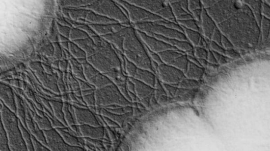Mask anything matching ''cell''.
I'll list each match as a JSON object with an SVG mask.
<instances>
[{
  "label": "cell",
  "mask_w": 270,
  "mask_h": 151,
  "mask_svg": "<svg viewBox=\"0 0 270 151\" xmlns=\"http://www.w3.org/2000/svg\"><path fill=\"white\" fill-rule=\"evenodd\" d=\"M123 49L126 58L138 68L156 73L153 67L152 60L144 43L139 38L137 30L132 26L126 28Z\"/></svg>",
  "instance_id": "6da1fadb"
},
{
  "label": "cell",
  "mask_w": 270,
  "mask_h": 151,
  "mask_svg": "<svg viewBox=\"0 0 270 151\" xmlns=\"http://www.w3.org/2000/svg\"><path fill=\"white\" fill-rule=\"evenodd\" d=\"M1 124L6 133L11 151H28L26 142L19 127V119L1 102Z\"/></svg>",
  "instance_id": "7a4b0ae2"
},
{
  "label": "cell",
  "mask_w": 270,
  "mask_h": 151,
  "mask_svg": "<svg viewBox=\"0 0 270 151\" xmlns=\"http://www.w3.org/2000/svg\"><path fill=\"white\" fill-rule=\"evenodd\" d=\"M87 59L92 66L104 75L115 71L124 73L122 62L114 47L109 43L99 47L97 53Z\"/></svg>",
  "instance_id": "3957f363"
},
{
  "label": "cell",
  "mask_w": 270,
  "mask_h": 151,
  "mask_svg": "<svg viewBox=\"0 0 270 151\" xmlns=\"http://www.w3.org/2000/svg\"><path fill=\"white\" fill-rule=\"evenodd\" d=\"M83 9L94 12L99 15L116 21L122 24L130 23L129 18L116 1H109V0H104V1L96 0Z\"/></svg>",
  "instance_id": "277c9868"
},
{
  "label": "cell",
  "mask_w": 270,
  "mask_h": 151,
  "mask_svg": "<svg viewBox=\"0 0 270 151\" xmlns=\"http://www.w3.org/2000/svg\"><path fill=\"white\" fill-rule=\"evenodd\" d=\"M96 107L105 108L112 105L126 107L130 104L120 92L117 86L112 84L106 87L95 90Z\"/></svg>",
  "instance_id": "5b68a950"
},
{
  "label": "cell",
  "mask_w": 270,
  "mask_h": 151,
  "mask_svg": "<svg viewBox=\"0 0 270 151\" xmlns=\"http://www.w3.org/2000/svg\"><path fill=\"white\" fill-rule=\"evenodd\" d=\"M134 25L136 30L146 34H155L168 39H176L182 41H189L184 32L172 29V28H169L157 23L148 22Z\"/></svg>",
  "instance_id": "8992f818"
},
{
  "label": "cell",
  "mask_w": 270,
  "mask_h": 151,
  "mask_svg": "<svg viewBox=\"0 0 270 151\" xmlns=\"http://www.w3.org/2000/svg\"><path fill=\"white\" fill-rule=\"evenodd\" d=\"M129 2L145 9L162 19L178 23L169 2L160 1H129Z\"/></svg>",
  "instance_id": "52a82bcc"
},
{
  "label": "cell",
  "mask_w": 270,
  "mask_h": 151,
  "mask_svg": "<svg viewBox=\"0 0 270 151\" xmlns=\"http://www.w3.org/2000/svg\"><path fill=\"white\" fill-rule=\"evenodd\" d=\"M118 4L122 5L126 10L129 19L134 24L148 22H157L165 20L155 15L144 8L133 4L129 1H116Z\"/></svg>",
  "instance_id": "ba28073f"
},
{
  "label": "cell",
  "mask_w": 270,
  "mask_h": 151,
  "mask_svg": "<svg viewBox=\"0 0 270 151\" xmlns=\"http://www.w3.org/2000/svg\"><path fill=\"white\" fill-rule=\"evenodd\" d=\"M28 66L33 72L42 87L52 91L55 95H60L57 86L58 77L56 74L54 73L53 75L47 74L42 67L41 62H31L28 64Z\"/></svg>",
  "instance_id": "9c48e42d"
},
{
  "label": "cell",
  "mask_w": 270,
  "mask_h": 151,
  "mask_svg": "<svg viewBox=\"0 0 270 151\" xmlns=\"http://www.w3.org/2000/svg\"><path fill=\"white\" fill-rule=\"evenodd\" d=\"M47 147L52 151H84L82 147L69 145L63 139L56 129L43 131Z\"/></svg>",
  "instance_id": "30bf717a"
},
{
  "label": "cell",
  "mask_w": 270,
  "mask_h": 151,
  "mask_svg": "<svg viewBox=\"0 0 270 151\" xmlns=\"http://www.w3.org/2000/svg\"><path fill=\"white\" fill-rule=\"evenodd\" d=\"M158 54L163 63L186 73L189 62L188 55L186 53L181 50L170 49Z\"/></svg>",
  "instance_id": "8fae6325"
},
{
  "label": "cell",
  "mask_w": 270,
  "mask_h": 151,
  "mask_svg": "<svg viewBox=\"0 0 270 151\" xmlns=\"http://www.w3.org/2000/svg\"><path fill=\"white\" fill-rule=\"evenodd\" d=\"M158 72L163 83L171 85L175 87L187 78L184 71L164 63L159 65Z\"/></svg>",
  "instance_id": "7c38bea8"
},
{
  "label": "cell",
  "mask_w": 270,
  "mask_h": 151,
  "mask_svg": "<svg viewBox=\"0 0 270 151\" xmlns=\"http://www.w3.org/2000/svg\"><path fill=\"white\" fill-rule=\"evenodd\" d=\"M137 33L144 44L152 52L160 53L168 50H179L166 42L149 35L146 33L137 30Z\"/></svg>",
  "instance_id": "4fadbf2b"
},
{
  "label": "cell",
  "mask_w": 270,
  "mask_h": 151,
  "mask_svg": "<svg viewBox=\"0 0 270 151\" xmlns=\"http://www.w3.org/2000/svg\"><path fill=\"white\" fill-rule=\"evenodd\" d=\"M76 125H88L98 127L102 125L96 115L88 108H79L74 106Z\"/></svg>",
  "instance_id": "5bb4252c"
},
{
  "label": "cell",
  "mask_w": 270,
  "mask_h": 151,
  "mask_svg": "<svg viewBox=\"0 0 270 151\" xmlns=\"http://www.w3.org/2000/svg\"><path fill=\"white\" fill-rule=\"evenodd\" d=\"M147 34L168 43V44L176 47L181 51L186 53L188 55L194 56V48L193 45L189 41H182L176 39H168L155 34Z\"/></svg>",
  "instance_id": "9a60e30c"
},
{
  "label": "cell",
  "mask_w": 270,
  "mask_h": 151,
  "mask_svg": "<svg viewBox=\"0 0 270 151\" xmlns=\"http://www.w3.org/2000/svg\"><path fill=\"white\" fill-rule=\"evenodd\" d=\"M1 102L13 112L16 113L15 93L11 86L1 83Z\"/></svg>",
  "instance_id": "2e32d148"
},
{
  "label": "cell",
  "mask_w": 270,
  "mask_h": 151,
  "mask_svg": "<svg viewBox=\"0 0 270 151\" xmlns=\"http://www.w3.org/2000/svg\"><path fill=\"white\" fill-rule=\"evenodd\" d=\"M91 29L99 37L115 33L123 29L126 27L121 23H114L105 25L88 24Z\"/></svg>",
  "instance_id": "e0dca14e"
},
{
  "label": "cell",
  "mask_w": 270,
  "mask_h": 151,
  "mask_svg": "<svg viewBox=\"0 0 270 151\" xmlns=\"http://www.w3.org/2000/svg\"><path fill=\"white\" fill-rule=\"evenodd\" d=\"M79 132L84 137L91 139L102 138L104 135V129L103 127H92L88 125L78 126Z\"/></svg>",
  "instance_id": "ac0fdd59"
},
{
  "label": "cell",
  "mask_w": 270,
  "mask_h": 151,
  "mask_svg": "<svg viewBox=\"0 0 270 151\" xmlns=\"http://www.w3.org/2000/svg\"><path fill=\"white\" fill-rule=\"evenodd\" d=\"M127 27L118 32L107 35L101 37L118 49L119 51L124 53L123 43Z\"/></svg>",
  "instance_id": "d6986e66"
},
{
  "label": "cell",
  "mask_w": 270,
  "mask_h": 151,
  "mask_svg": "<svg viewBox=\"0 0 270 151\" xmlns=\"http://www.w3.org/2000/svg\"><path fill=\"white\" fill-rule=\"evenodd\" d=\"M202 31L206 37L211 39L213 33L216 28L215 21L209 15L207 11L203 8L201 23Z\"/></svg>",
  "instance_id": "ffe728a7"
},
{
  "label": "cell",
  "mask_w": 270,
  "mask_h": 151,
  "mask_svg": "<svg viewBox=\"0 0 270 151\" xmlns=\"http://www.w3.org/2000/svg\"><path fill=\"white\" fill-rule=\"evenodd\" d=\"M135 85V90L139 97L144 99L155 94V88L134 78L129 77Z\"/></svg>",
  "instance_id": "44dd1931"
},
{
  "label": "cell",
  "mask_w": 270,
  "mask_h": 151,
  "mask_svg": "<svg viewBox=\"0 0 270 151\" xmlns=\"http://www.w3.org/2000/svg\"><path fill=\"white\" fill-rule=\"evenodd\" d=\"M85 23L94 25H105L118 23V22L116 21L99 15L98 14L89 11L86 19V23Z\"/></svg>",
  "instance_id": "7402d4cb"
},
{
  "label": "cell",
  "mask_w": 270,
  "mask_h": 151,
  "mask_svg": "<svg viewBox=\"0 0 270 151\" xmlns=\"http://www.w3.org/2000/svg\"><path fill=\"white\" fill-rule=\"evenodd\" d=\"M134 78L155 88L157 77L153 72L150 70L138 68Z\"/></svg>",
  "instance_id": "603a6c76"
},
{
  "label": "cell",
  "mask_w": 270,
  "mask_h": 151,
  "mask_svg": "<svg viewBox=\"0 0 270 151\" xmlns=\"http://www.w3.org/2000/svg\"><path fill=\"white\" fill-rule=\"evenodd\" d=\"M73 42L76 43L86 54L87 59L96 54L98 51L99 47L95 44L91 38Z\"/></svg>",
  "instance_id": "cb8c5ba5"
},
{
  "label": "cell",
  "mask_w": 270,
  "mask_h": 151,
  "mask_svg": "<svg viewBox=\"0 0 270 151\" xmlns=\"http://www.w3.org/2000/svg\"><path fill=\"white\" fill-rule=\"evenodd\" d=\"M174 15L177 21L194 19L192 14L189 13L183 9L180 1H169V2Z\"/></svg>",
  "instance_id": "d4e9b609"
},
{
  "label": "cell",
  "mask_w": 270,
  "mask_h": 151,
  "mask_svg": "<svg viewBox=\"0 0 270 151\" xmlns=\"http://www.w3.org/2000/svg\"><path fill=\"white\" fill-rule=\"evenodd\" d=\"M67 9L69 20L78 23H86V19L89 10L83 8H67Z\"/></svg>",
  "instance_id": "484cf974"
},
{
  "label": "cell",
  "mask_w": 270,
  "mask_h": 151,
  "mask_svg": "<svg viewBox=\"0 0 270 151\" xmlns=\"http://www.w3.org/2000/svg\"><path fill=\"white\" fill-rule=\"evenodd\" d=\"M204 72V68L197 65L189 61L188 69L186 73H185L187 78L199 81L201 80Z\"/></svg>",
  "instance_id": "4316f807"
},
{
  "label": "cell",
  "mask_w": 270,
  "mask_h": 151,
  "mask_svg": "<svg viewBox=\"0 0 270 151\" xmlns=\"http://www.w3.org/2000/svg\"><path fill=\"white\" fill-rule=\"evenodd\" d=\"M50 103L52 107L54 116L59 120L64 126L68 127L63 111V103L62 101L56 100H50Z\"/></svg>",
  "instance_id": "83f0119b"
},
{
  "label": "cell",
  "mask_w": 270,
  "mask_h": 151,
  "mask_svg": "<svg viewBox=\"0 0 270 151\" xmlns=\"http://www.w3.org/2000/svg\"><path fill=\"white\" fill-rule=\"evenodd\" d=\"M57 130L62 138L66 142L69 144V145L73 146L81 147L82 146L81 142L76 138L75 135L71 134L68 130V127L62 128H55Z\"/></svg>",
  "instance_id": "f1b7e54d"
},
{
  "label": "cell",
  "mask_w": 270,
  "mask_h": 151,
  "mask_svg": "<svg viewBox=\"0 0 270 151\" xmlns=\"http://www.w3.org/2000/svg\"><path fill=\"white\" fill-rule=\"evenodd\" d=\"M93 1H86V0H66V1H58V5L60 8H83L90 4Z\"/></svg>",
  "instance_id": "f546056e"
},
{
  "label": "cell",
  "mask_w": 270,
  "mask_h": 151,
  "mask_svg": "<svg viewBox=\"0 0 270 151\" xmlns=\"http://www.w3.org/2000/svg\"><path fill=\"white\" fill-rule=\"evenodd\" d=\"M69 62L72 67V73L77 80L87 82L84 76L82 65L73 57L69 59Z\"/></svg>",
  "instance_id": "4dcf8cb0"
},
{
  "label": "cell",
  "mask_w": 270,
  "mask_h": 151,
  "mask_svg": "<svg viewBox=\"0 0 270 151\" xmlns=\"http://www.w3.org/2000/svg\"><path fill=\"white\" fill-rule=\"evenodd\" d=\"M29 110L34 120L36 122L41 130L42 131L49 130L53 129L51 122L46 114L45 117H42L38 116L36 113L32 111L30 108Z\"/></svg>",
  "instance_id": "1f68e13d"
},
{
  "label": "cell",
  "mask_w": 270,
  "mask_h": 151,
  "mask_svg": "<svg viewBox=\"0 0 270 151\" xmlns=\"http://www.w3.org/2000/svg\"><path fill=\"white\" fill-rule=\"evenodd\" d=\"M16 102V114L19 120L27 129L26 122V109L23 98L15 93Z\"/></svg>",
  "instance_id": "d6a6232c"
},
{
  "label": "cell",
  "mask_w": 270,
  "mask_h": 151,
  "mask_svg": "<svg viewBox=\"0 0 270 151\" xmlns=\"http://www.w3.org/2000/svg\"><path fill=\"white\" fill-rule=\"evenodd\" d=\"M182 27L183 28L184 33L186 34L188 41L195 47L198 46L203 38L200 32L189 30L183 26Z\"/></svg>",
  "instance_id": "836d02e7"
},
{
  "label": "cell",
  "mask_w": 270,
  "mask_h": 151,
  "mask_svg": "<svg viewBox=\"0 0 270 151\" xmlns=\"http://www.w3.org/2000/svg\"><path fill=\"white\" fill-rule=\"evenodd\" d=\"M69 52L76 60L87 59L86 54L73 42H69Z\"/></svg>",
  "instance_id": "e575fe53"
},
{
  "label": "cell",
  "mask_w": 270,
  "mask_h": 151,
  "mask_svg": "<svg viewBox=\"0 0 270 151\" xmlns=\"http://www.w3.org/2000/svg\"><path fill=\"white\" fill-rule=\"evenodd\" d=\"M89 38L90 37L86 32L79 29V28L72 27L71 29L69 35L70 42L82 40Z\"/></svg>",
  "instance_id": "d590c367"
},
{
  "label": "cell",
  "mask_w": 270,
  "mask_h": 151,
  "mask_svg": "<svg viewBox=\"0 0 270 151\" xmlns=\"http://www.w3.org/2000/svg\"><path fill=\"white\" fill-rule=\"evenodd\" d=\"M199 84H199L198 81L191 80V79L187 78L182 81L178 85H177V87L182 89L192 90L198 88Z\"/></svg>",
  "instance_id": "8d00e7d4"
},
{
  "label": "cell",
  "mask_w": 270,
  "mask_h": 151,
  "mask_svg": "<svg viewBox=\"0 0 270 151\" xmlns=\"http://www.w3.org/2000/svg\"><path fill=\"white\" fill-rule=\"evenodd\" d=\"M177 22L182 26L188 28V29L200 32V27L199 26L200 24L195 19L179 21H177Z\"/></svg>",
  "instance_id": "74e56055"
},
{
  "label": "cell",
  "mask_w": 270,
  "mask_h": 151,
  "mask_svg": "<svg viewBox=\"0 0 270 151\" xmlns=\"http://www.w3.org/2000/svg\"><path fill=\"white\" fill-rule=\"evenodd\" d=\"M63 111L68 126L71 127L75 125V118L69 110V104L68 103H63Z\"/></svg>",
  "instance_id": "f35d334b"
},
{
  "label": "cell",
  "mask_w": 270,
  "mask_h": 151,
  "mask_svg": "<svg viewBox=\"0 0 270 151\" xmlns=\"http://www.w3.org/2000/svg\"><path fill=\"white\" fill-rule=\"evenodd\" d=\"M138 67L126 57L125 72L129 77L134 78L137 73Z\"/></svg>",
  "instance_id": "ab89813d"
},
{
  "label": "cell",
  "mask_w": 270,
  "mask_h": 151,
  "mask_svg": "<svg viewBox=\"0 0 270 151\" xmlns=\"http://www.w3.org/2000/svg\"><path fill=\"white\" fill-rule=\"evenodd\" d=\"M54 51V48L52 43H48V44L42 46L39 50V52L42 56L46 57L49 60L50 59H52Z\"/></svg>",
  "instance_id": "60d3db41"
},
{
  "label": "cell",
  "mask_w": 270,
  "mask_h": 151,
  "mask_svg": "<svg viewBox=\"0 0 270 151\" xmlns=\"http://www.w3.org/2000/svg\"><path fill=\"white\" fill-rule=\"evenodd\" d=\"M0 137H1V140H0V142H1V151H11L4 129L2 124L1 126V136Z\"/></svg>",
  "instance_id": "b9f144b4"
},
{
  "label": "cell",
  "mask_w": 270,
  "mask_h": 151,
  "mask_svg": "<svg viewBox=\"0 0 270 151\" xmlns=\"http://www.w3.org/2000/svg\"><path fill=\"white\" fill-rule=\"evenodd\" d=\"M194 54L198 59L208 60L209 52L203 47H195L194 49Z\"/></svg>",
  "instance_id": "7bdbcfd3"
},
{
  "label": "cell",
  "mask_w": 270,
  "mask_h": 151,
  "mask_svg": "<svg viewBox=\"0 0 270 151\" xmlns=\"http://www.w3.org/2000/svg\"><path fill=\"white\" fill-rule=\"evenodd\" d=\"M54 48V54L52 58L53 62L54 61H60L62 59V48L59 42L53 43Z\"/></svg>",
  "instance_id": "ee69618b"
},
{
  "label": "cell",
  "mask_w": 270,
  "mask_h": 151,
  "mask_svg": "<svg viewBox=\"0 0 270 151\" xmlns=\"http://www.w3.org/2000/svg\"><path fill=\"white\" fill-rule=\"evenodd\" d=\"M155 23H157L164 25L169 28H172V29L178 30L184 33L183 28L178 23H175L173 22H170L166 20H162Z\"/></svg>",
  "instance_id": "f6af8a7d"
},
{
  "label": "cell",
  "mask_w": 270,
  "mask_h": 151,
  "mask_svg": "<svg viewBox=\"0 0 270 151\" xmlns=\"http://www.w3.org/2000/svg\"><path fill=\"white\" fill-rule=\"evenodd\" d=\"M56 28H57L58 33L63 36V37L69 39L70 33L72 27L61 25L56 22Z\"/></svg>",
  "instance_id": "bcb514c9"
},
{
  "label": "cell",
  "mask_w": 270,
  "mask_h": 151,
  "mask_svg": "<svg viewBox=\"0 0 270 151\" xmlns=\"http://www.w3.org/2000/svg\"><path fill=\"white\" fill-rule=\"evenodd\" d=\"M31 139L35 151H52L47 147L42 145L34 136L31 135Z\"/></svg>",
  "instance_id": "7dc6e473"
},
{
  "label": "cell",
  "mask_w": 270,
  "mask_h": 151,
  "mask_svg": "<svg viewBox=\"0 0 270 151\" xmlns=\"http://www.w3.org/2000/svg\"><path fill=\"white\" fill-rule=\"evenodd\" d=\"M82 97L85 104H86L88 107H96V102L95 93H92V94L88 96H83Z\"/></svg>",
  "instance_id": "c3c4849f"
},
{
  "label": "cell",
  "mask_w": 270,
  "mask_h": 151,
  "mask_svg": "<svg viewBox=\"0 0 270 151\" xmlns=\"http://www.w3.org/2000/svg\"><path fill=\"white\" fill-rule=\"evenodd\" d=\"M203 8V6L202 1H189V9L191 13L194 10Z\"/></svg>",
  "instance_id": "681fc988"
},
{
  "label": "cell",
  "mask_w": 270,
  "mask_h": 151,
  "mask_svg": "<svg viewBox=\"0 0 270 151\" xmlns=\"http://www.w3.org/2000/svg\"><path fill=\"white\" fill-rule=\"evenodd\" d=\"M145 46L147 50L148 54L150 55L151 58L153 61L156 62V63H158L159 65L163 64V62H162L161 57L158 53L152 52V50L149 49L146 45Z\"/></svg>",
  "instance_id": "f907efd6"
},
{
  "label": "cell",
  "mask_w": 270,
  "mask_h": 151,
  "mask_svg": "<svg viewBox=\"0 0 270 151\" xmlns=\"http://www.w3.org/2000/svg\"><path fill=\"white\" fill-rule=\"evenodd\" d=\"M79 83L80 89L81 91L88 90L90 89H96L93 86L89 84L87 82L80 80H77Z\"/></svg>",
  "instance_id": "816d5d0a"
},
{
  "label": "cell",
  "mask_w": 270,
  "mask_h": 151,
  "mask_svg": "<svg viewBox=\"0 0 270 151\" xmlns=\"http://www.w3.org/2000/svg\"><path fill=\"white\" fill-rule=\"evenodd\" d=\"M24 138L27 143L28 151H35L31 139V135L29 133H27L24 135Z\"/></svg>",
  "instance_id": "f5cc1de1"
},
{
  "label": "cell",
  "mask_w": 270,
  "mask_h": 151,
  "mask_svg": "<svg viewBox=\"0 0 270 151\" xmlns=\"http://www.w3.org/2000/svg\"><path fill=\"white\" fill-rule=\"evenodd\" d=\"M203 9V8L200 9H197L196 10L193 11L192 12H191V14H192V15L194 19L197 22V23L200 25H201V23Z\"/></svg>",
  "instance_id": "db71d44e"
},
{
  "label": "cell",
  "mask_w": 270,
  "mask_h": 151,
  "mask_svg": "<svg viewBox=\"0 0 270 151\" xmlns=\"http://www.w3.org/2000/svg\"><path fill=\"white\" fill-rule=\"evenodd\" d=\"M68 65V60H62L59 61V69L62 72H67Z\"/></svg>",
  "instance_id": "11a10c76"
},
{
  "label": "cell",
  "mask_w": 270,
  "mask_h": 151,
  "mask_svg": "<svg viewBox=\"0 0 270 151\" xmlns=\"http://www.w3.org/2000/svg\"><path fill=\"white\" fill-rule=\"evenodd\" d=\"M126 86L127 90H129V91H131L136 94V90H135V85L134 83L130 80L129 77L127 79Z\"/></svg>",
  "instance_id": "9f6ffc18"
},
{
  "label": "cell",
  "mask_w": 270,
  "mask_h": 151,
  "mask_svg": "<svg viewBox=\"0 0 270 151\" xmlns=\"http://www.w3.org/2000/svg\"><path fill=\"white\" fill-rule=\"evenodd\" d=\"M211 46L213 49L215 50V52L216 51L221 53H224V50L221 46L217 44L216 43L212 41L211 43Z\"/></svg>",
  "instance_id": "6f0895ef"
},
{
  "label": "cell",
  "mask_w": 270,
  "mask_h": 151,
  "mask_svg": "<svg viewBox=\"0 0 270 151\" xmlns=\"http://www.w3.org/2000/svg\"><path fill=\"white\" fill-rule=\"evenodd\" d=\"M42 67H43L44 71L47 74L53 75L54 74L53 68L50 65L42 63Z\"/></svg>",
  "instance_id": "680465c9"
},
{
  "label": "cell",
  "mask_w": 270,
  "mask_h": 151,
  "mask_svg": "<svg viewBox=\"0 0 270 151\" xmlns=\"http://www.w3.org/2000/svg\"><path fill=\"white\" fill-rule=\"evenodd\" d=\"M9 85L13 87L20 88V80H17V78L11 79L9 81Z\"/></svg>",
  "instance_id": "91938a15"
},
{
  "label": "cell",
  "mask_w": 270,
  "mask_h": 151,
  "mask_svg": "<svg viewBox=\"0 0 270 151\" xmlns=\"http://www.w3.org/2000/svg\"><path fill=\"white\" fill-rule=\"evenodd\" d=\"M208 61L209 62L213 64H216L217 62L214 54H213V53L211 52V50H210V51L209 52Z\"/></svg>",
  "instance_id": "94428289"
},
{
  "label": "cell",
  "mask_w": 270,
  "mask_h": 151,
  "mask_svg": "<svg viewBox=\"0 0 270 151\" xmlns=\"http://www.w3.org/2000/svg\"><path fill=\"white\" fill-rule=\"evenodd\" d=\"M180 3L183 9L191 13L189 9V1H180Z\"/></svg>",
  "instance_id": "6125c7cd"
},
{
  "label": "cell",
  "mask_w": 270,
  "mask_h": 151,
  "mask_svg": "<svg viewBox=\"0 0 270 151\" xmlns=\"http://www.w3.org/2000/svg\"><path fill=\"white\" fill-rule=\"evenodd\" d=\"M95 90L94 89H90L88 90H85V91H81V94L82 96H88L91 94H92V93H95Z\"/></svg>",
  "instance_id": "be15d7a7"
},
{
  "label": "cell",
  "mask_w": 270,
  "mask_h": 151,
  "mask_svg": "<svg viewBox=\"0 0 270 151\" xmlns=\"http://www.w3.org/2000/svg\"><path fill=\"white\" fill-rule=\"evenodd\" d=\"M58 42L60 43H64V42H70V40L69 39L63 37V36L58 34Z\"/></svg>",
  "instance_id": "e7e4bbea"
},
{
  "label": "cell",
  "mask_w": 270,
  "mask_h": 151,
  "mask_svg": "<svg viewBox=\"0 0 270 151\" xmlns=\"http://www.w3.org/2000/svg\"><path fill=\"white\" fill-rule=\"evenodd\" d=\"M59 61H54L51 65L54 69H59Z\"/></svg>",
  "instance_id": "03108f58"
},
{
  "label": "cell",
  "mask_w": 270,
  "mask_h": 151,
  "mask_svg": "<svg viewBox=\"0 0 270 151\" xmlns=\"http://www.w3.org/2000/svg\"><path fill=\"white\" fill-rule=\"evenodd\" d=\"M60 45L63 49L69 50V42L60 43Z\"/></svg>",
  "instance_id": "003e7915"
}]
</instances>
